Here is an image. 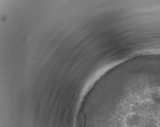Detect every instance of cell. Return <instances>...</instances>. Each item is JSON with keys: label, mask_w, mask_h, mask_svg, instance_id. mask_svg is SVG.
Returning <instances> with one entry per match:
<instances>
[{"label": "cell", "mask_w": 160, "mask_h": 127, "mask_svg": "<svg viewBox=\"0 0 160 127\" xmlns=\"http://www.w3.org/2000/svg\"><path fill=\"white\" fill-rule=\"evenodd\" d=\"M85 116L83 113H79L77 119V127H85Z\"/></svg>", "instance_id": "6da1fadb"}]
</instances>
